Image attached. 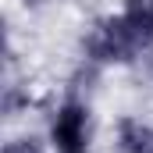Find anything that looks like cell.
<instances>
[{
	"label": "cell",
	"mask_w": 153,
	"mask_h": 153,
	"mask_svg": "<svg viewBox=\"0 0 153 153\" xmlns=\"http://www.w3.org/2000/svg\"><path fill=\"white\" fill-rule=\"evenodd\" d=\"M78 46H82V61H89L96 68H128L143 53H150L139 32L121 18V11L93 18L78 39Z\"/></svg>",
	"instance_id": "obj_1"
},
{
	"label": "cell",
	"mask_w": 153,
	"mask_h": 153,
	"mask_svg": "<svg viewBox=\"0 0 153 153\" xmlns=\"http://www.w3.org/2000/svg\"><path fill=\"white\" fill-rule=\"evenodd\" d=\"M46 139L53 153H93V103L75 89L64 93V100L53 107Z\"/></svg>",
	"instance_id": "obj_2"
},
{
	"label": "cell",
	"mask_w": 153,
	"mask_h": 153,
	"mask_svg": "<svg viewBox=\"0 0 153 153\" xmlns=\"http://www.w3.org/2000/svg\"><path fill=\"white\" fill-rule=\"evenodd\" d=\"M114 150L117 153H153V125L135 114H121L114 125Z\"/></svg>",
	"instance_id": "obj_3"
},
{
	"label": "cell",
	"mask_w": 153,
	"mask_h": 153,
	"mask_svg": "<svg viewBox=\"0 0 153 153\" xmlns=\"http://www.w3.org/2000/svg\"><path fill=\"white\" fill-rule=\"evenodd\" d=\"M121 18L139 32V39L146 43V50L153 53V0H121Z\"/></svg>",
	"instance_id": "obj_4"
},
{
	"label": "cell",
	"mask_w": 153,
	"mask_h": 153,
	"mask_svg": "<svg viewBox=\"0 0 153 153\" xmlns=\"http://www.w3.org/2000/svg\"><path fill=\"white\" fill-rule=\"evenodd\" d=\"M32 107V93L29 85H18V82H7L4 85V117H18Z\"/></svg>",
	"instance_id": "obj_5"
},
{
	"label": "cell",
	"mask_w": 153,
	"mask_h": 153,
	"mask_svg": "<svg viewBox=\"0 0 153 153\" xmlns=\"http://www.w3.org/2000/svg\"><path fill=\"white\" fill-rule=\"evenodd\" d=\"M4 153H53V150H50V139L32 135V132H22V135H11L4 143Z\"/></svg>",
	"instance_id": "obj_6"
},
{
	"label": "cell",
	"mask_w": 153,
	"mask_h": 153,
	"mask_svg": "<svg viewBox=\"0 0 153 153\" xmlns=\"http://www.w3.org/2000/svg\"><path fill=\"white\" fill-rule=\"evenodd\" d=\"M22 4H25V7H39L43 0H22Z\"/></svg>",
	"instance_id": "obj_7"
},
{
	"label": "cell",
	"mask_w": 153,
	"mask_h": 153,
	"mask_svg": "<svg viewBox=\"0 0 153 153\" xmlns=\"http://www.w3.org/2000/svg\"><path fill=\"white\" fill-rule=\"evenodd\" d=\"M150 75H153V61H150Z\"/></svg>",
	"instance_id": "obj_8"
}]
</instances>
